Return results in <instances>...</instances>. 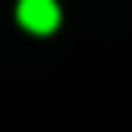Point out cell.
Here are the masks:
<instances>
[{
  "label": "cell",
  "mask_w": 132,
  "mask_h": 132,
  "mask_svg": "<svg viewBox=\"0 0 132 132\" xmlns=\"http://www.w3.org/2000/svg\"><path fill=\"white\" fill-rule=\"evenodd\" d=\"M16 21L29 33H54L62 12H58V0H21L16 4Z\"/></svg>",
  "instance_id": "6da1fadb"
}]
</instances>
